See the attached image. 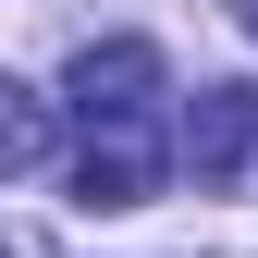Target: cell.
<instances>
[{
	"label": "cell",
	"mask_w": 258,
	"mask_h": 258,
	"mask_svg": "<svg viewBox=\"0 0 258 258\" xmlns=\"http://www.w3.org/2000/svg\"><path fill=\"white\" fill-rule=\"evenodd\" d=\"M221 13H234V25H246V37H258V0H221Z\"/></svg>",
	"instance_id": "5b68a950"
},
{
	"label": "cell",
	"mask_w": 258,
	"mask_h": 258,
	"mask_svg": "<svg viewBox=\"0 0 258 258\" xmlns=\"http://www.w3.org/2000/svg\"><path fill=\"white\" fill-rule=\"evenodd\" d=\"M136 111H160V49L148 37L74 49V123H136Z\"/></svg>",
	"instance_id": "7a4b0ae2"
},
{
	"label": "cell",
	"mask_w": 258,
	"mask_h": 258,
	"mask_svg": "<svg viewBox=\"0 0 258 258\" xmlns=\"http://www.w3.org/2000/svg\"><path fill=\"white\" fill-rule=\"evenodd\" d=\"M148 184H160V111L86 123V148H74V209H148Z\"/></svg>",
	"instance_id": "6da1fadb"
},
{
	"label": "cell",
	"mask_w": 258,
	"mask_h": 258,
	"mask_svg": "<svg viewBox=\"0 0 258 258\" xmlns=\"http://www.w3.org/2000/svg\"><path fill=\"white\" fill-rule=\"evenodd\" d=\"M246 148H258V86H197V111H184V160H197V184H234Z\"/></svg>",
	"instance_id": "3957f363"
},
{
	"label": "cell",
	"mask_w": 258,
	"mask_h": 258,
	"mask_svg": "<svg viewBox=\"0 0 258 258\" xmlns=\"http://www.w3.org/2000/svg\"><path fill=\"white\" fill-rule=\"evenodd\" d=\"M0 258H25V246H13V234H0Z\"/></svg>",
	"instance_id": "8992f818"
},
{
	"label": "cell",
	"mask_w": 258,
	"mask_h": 258,
	"mask_svg": "<svg viewBox=\"0 0 258 258\" xmlns=\"http://www.w3.org/2000/svg\"><path fill=\"white\" fill-rule=\"evenodd\" d=\"M49 136H61V123H49V99L0 74V172H37V160H49Z\"/></svg>",
	"instance_id": "277c9868"
}]
</instances>
